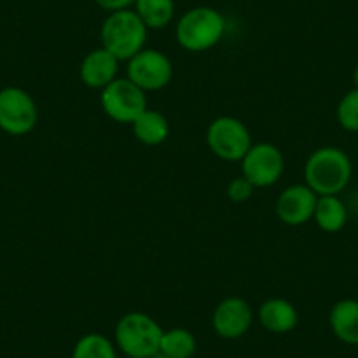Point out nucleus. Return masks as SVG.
<instances>
[{"instance_id": "f257e3e1", "label": "nucleus", "mask_w": 358, "mask_h": 358, "mask_svg": "<svg viewBox=\"0 0 358 358\" xmlns=\"http://www.w3.org/2000/svg\"><path fill=\"white\" fill-rule=\"evenodd\" d=\"M351 176V158L337 146L318 148L304 165V183L316 195H339L350 185Z\"/></svg>"}, {"instance_id": "f03ea898", "label": "nucleus", "mask_w": 358, "mask_h": 358, "mask_svg": "<svg viewBox=\"0 0 358 358\" xmlns=\"http://www.w3.org/2000/svg\"><path fill=\"white\" fill-rule=\"evenodd\" d=\"M225 16L208 6L188 9L176 23V41L190 53L213 50L225 36Z\"/></svg>"}, {"instance_id": "7ed1b4c3", "label": "nucleus", "mask_w": 358, "mask_h": 358, "mask_svg": "<svg viewBox=\"0 0 358 358\" xmlns=\"http://www.w3.org/2000/svg\"><path fill=\"white\" fill-rule=\"evenodd\" d=\"M148 27L134 9L109 13L101 27L102 48L115 55L120 62H129L146 48Z\"/></svg>"}, {"instance_id": "20e7f679", "label": "nucleus", "mask_w": 358, "mask_h": 358, "mask_svg": "<svg viewBox=\"0 0 358 358\" xmlns=\"http://www.w3.org/2000/svg\"><path fill=\"white\" fill-rule=\"evenodd\" d=\"M164 329L153 316L141 311L123 315L115 327V344L129 358H151L160 353Z\"/></svg>"}, {"instance_id": "39448f33", "label": "nucleus", "mask_w": 358, "mask_h": 358, "mask_svg": "<svg viewBox=\"0 0 358 358\" xmlns=\"http://www.w3.org/2000/svg\"><path fill=\"white\" fill-rule=\"evenodd\" d=\"M206 143L215 157L225 162H241L253 146L250 129L234 116L213 120L206 132Z\"/></svg>"}, {"instance_id": "423d86ee", "label": "nucleus", "mask_w": 358, "mask_h": 358, "mask_svg": "<svg viewBox=\"0 0 358 358\" xmlns=\"http://www.w3.org/2000/svg\"><path fill=\"white\" fill-rule=\"evenodd\" d=\"M101 108L113 122L132 125L134 120L148 109L146 92L129 78H118L101 92Z\"/></svg>"}, {"instance_id": "0eeeda50", "label": "nucleus", "mask_w": 358, "mask_h": 358, "mask_svg": "<svg viewBox=\"0 0 358 358\" xmlns=\"http://www.w3.org/2000/svg\"><path fill=\"white\" fill-rule=\"evenodd\" d=\"M39 120V109L29 92L16 86L0 90V130L9 136H27Z\"/></svg>"}, {"instance_id": "6e6552de", "label": "nucleus", "mask_w": 358, "mask_h": 358, "mask_svg": "<svg viewBox=\"0 0 358 358\" xmlns=\"http://www.w3.org/2000/svg\"><path fill=\"white\" fill-rule=\"evenodd\" d=\"M174 67L164 51L144 48L127 62V76L143 92H160L171 85Z\"/></svg>"}, {"instance_id": "1a4fd4ad", "label": "nucleus", "mask_w": 358, "mask_h": 358, "mask_svg": "<svg viewBox=\"0 0 358 358\" xmlns=\"http://www.w3.org/2000/svg\"><path fill=\"white\" fill-rule=\"evenodd\" d=\"M285 172V157L273 143H257L241 160V176L255 188L276 185Z\"/></svg>"}, {"instance_id": "9d476101", "label": "nucleus", "mask_w": 358, "mask_h": 358, "mask_svg": "<svg viewBox=\"0 0 358 358\" xmlns=\"http://www.w3.org/2000/svg\"><path fill=\"white\" fill-rule=\"evenodd\" d=\"M255 313L250 302L243 297L230 295L220 301L213 311L211 325L218 337L227 341L239 339L250 332L253 325Z\"/></svg>"}, {"instance_id": "9b49d317", "label": "nucleus", "mask_w": 358, "mask_h": 358, "mask_svg": "<svg viewBox=\"0 0 358 358\" xmlns=\"http://www.w3.org/2000/svg\"><path fill=\"white\" fill-rule=\"evenodd\" d=\"M318 195L306 183L287 187L276 199V216L288 227H301L311 222Z\"/></svg>"}, {"instance_id": "f8f14e48", "label": "nucleus", "mask_w": 358, "mask_h": 358, "mask_svg": "<svg viewBox=\"0 0 358 358\" xmlns=\"http://www.w3.org/2000/svg\"><path fill=\"white\" fill-rule=\"evenodd\" d=\"M120 64L122 62L115 55L101 46L86 53V57L83 58L79 65V78L85 86L102 92L106 86L120 78Z\"/></svg>"}, {"instance_id": "ddd939ff", "label": "nucleus", "mask_w": 358, "mask_h": 358, "mask_svg": "<svg viewBox=\"0 0 358 358\" xmlns=\"http://www.w3.org/2000/svg\"><path fill=\"white\" fill-rule=\"evenodd\" d=\"M257 320L267 332L288 334L297 327L299 311L287 299L271 297L260 304Z\"/></svg>"}, {"instance_id": "4468645a", "label": "nucleus", "mask_w": 358, "mask_h": 358, "mask_svg": "<svg viewBox=\"0 0 358 358\" xmlns=\"http://www.w3.org/2000/svg\"><path fill=\"white\" fill-rule=\"evenodd\" d=\"M330 329L334 336L344 344L358 346V301L357 299H343L336 302L330 309Z\"/></svg>"}, {"instance_id": "2eb2a0df", "label": "nucleus", "mask_w": 358, "mask_h": 358, "mask_svg": "<svg viewBox=\"0 0 358 358\" xmlns=\"http://www.w3.org/2000/svg\"><path fill=\"white\" fill-rule=\"evenodd\" d=\"M130 127H132L136 139L146 146H160L162 143L167 141L169 134H171L167 116L157 109L150 108L141 113Z\"/></svg>"}, {"instance_id": "dca6fc26", "label": "nucleus", "mask_w": 358, "mask_h": 358, "mask_svg": "<svg viewBox=\"0 0 358 358\" xmlns=\"http://www.w3.org/2000/svg\"><path fill=\"white\" fill-rule=\"evenodd\" d=\"M313 220L323 232H341L348 223V209L339 195H318Z\"/></svg>"}, {"instance_id": "f3484780", "label": "nucleus", "mask_w": 358, "mask_h": 358, "mask_svg": "<svg viewBox=\"0 0 358 358\" xmlns=\"http://www.w3.org/2000/svg\"><path fill=\"white\" fill-rule=\"evenodd\" d=\"M134 11L148 30H162L174 20L176 4L174 0H136Z\"/></svg>"}, {"instance_id": "a211bd4d", "label": "nucleus", "mask_w": 358, "mask_h": 358, "mask_svg": "<svg viewBox=\"0 0 358 358\" xmlns=\"http://www.w3.org/2000/svg\"><path fill=\"white\" fill-rule=\"evenodd\" d=\"M197 351V337L183 327L164 330L160 353L167 358H192Z\"/></svg>"}, {"instance_id": "6ab92c4d", "label": "nucleus", "mask_w": 358, "mask_h": 358, "mask_svg": "<svg viewBox=\"0 0 358 358\" xmlns=\"http://www.w3.org/2000/svg\"><path fill=\"white\" fill-rule=\"evenodd\" d=\"M72 358H118V348L104 334L90 332L74 344Z\"/></svg>"}, {"instance_id": "aec40b11", "label": "nucleus", "mask_w": 358, "mask_h": 358, "mask_svg": "<svg viewBox=\"0 0 358 358\" xmlns=\"http://www.w3.org/2000/svg\"><path fill=\"white\" fill-rule=\"evenodd\" d=\"M337 123L346 132H358V88L343 95L336 109Z\"/></svg>"}, {"instance_id": "412c9836", "label": "nucleus", "mask_w": 358, "mask_h": 358, "mask_svg": "<svg viewBox=\"0 0 358 358\" xmlns=\"http://www.w3.org/2000/svg\"><path fill=\"white\" fill-rule=\"evenodd\" d=\"M255 190L257 188L246 178L239 176V178H234L229 183V187H227V197L232 202H236V204H241V202L250 201Z\"/></svg>"}, {"instance_id": "4be33fe9", "label": "nucleus", "mask_w": 358, "mask_h": 358, "mask_svg": "<svg viewBox=\"0 0 358 358\" xmlns=\"http://www.w3.org/2000/svg\"><path fill=\"white\" fill-rule=\"evenodd\" d=\"M95 4L108 13L123 11V9H134L136 0H95Z\"/></svg>"}, {"instance_id": "5701e85b", "label": "nucleus", "mask_w": 358, "mask_h": 358, "mask_svg": "<svg viewBox=\"0 0 358 358\" xmlns=\"http://www.w3.org/2000/svg\"><path fill=\"white\" fill-rule=\"evenodd\" d=\"M353 88H358V64H357V67H355V71H353Z\"/></svg>"}, {"instance_id": "b1692460", "label": "nucleus", "mask_w": 358, "mask_h": 358, "mask_svg": "<svg viewBox=\"0 0 358 358\" xmlns=\"http://www.w3.org/2000/svg\"><path fill=\"white\" fill-rule=\"evenodd\" d=\"M153 358H167V357H164V355H162V353H158V355H155Z\"/></svg>"}]
</instances>
